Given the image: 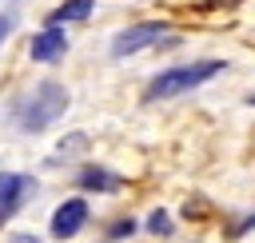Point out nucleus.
I'll use <instances>...</instances> for the list:
<instances>
[{
	"instance_id": "1",
	"label": "nucleus",
	"mask_w": 255,
	"mask_h": 243,
	"mask_svg": "<svg viewBox=\"0 0 255 243\" xmlns=\"http://www.w3.org/2000/svg\"><path fill=\"white\" fill-rule=\"evenodd\" d=\"M72 108V92L60 80H36L28 92H20L8 108V120L16 131L24 135H40L48 127H56L64 120V112Z\"/></svg>"
},
{
	"instance_id": "2",
	"label": "nucleus",
	"mask_w": 255,
	"mask_h": 243,
	"mask_svg": "<svg viewBox=\"0 0 255 243\" xmlns=\"http://www.w3.org/2000/svg\"><path fill=\"white\" fill-rule=\"evenodd\" d=\"M223 68H227V60H191V64H175V68H163V72H155V76L143 84V104L179 100V96H187V92L203 88L207 80H215Z\"/></svg>"
},
{
	"instance_id": "3",
	"label": "nucleus",
	"mask_w": 255,
	"mask_h": 243,
	"mask_svg": "<svg viewBox=\"0 0 255 243\" xmlns=\"http://www.w3.org/2000/svg\"><path fill=\"white\" fill-rule=\"evenodd\" d=\"M167 32H171L167 20H135V24H128V28H120L112 36L108 52H112V60H128V56H139V52L155 48Z\"/></svg>"
},
{
	"instance_id": "4",
	"label": "nucleus",
	"mask_w": 255,
	"mask_h": 243,
	"mask_svg": "<svg viewBox=\"0 0 255 243\" xmlns=\"http://www.w3.org/2000/svg\"><path fill=\"white\" fill-rule=\"evenodd\" d=\"M88 219H92L88 199H84V195H72V199H64V203L52 211V219H48V235H52V239H76V235L88 227Z\"/></svg>"
},
{
	"instance_id": "5",
	"label": "nucleus",
	"mask_w": 255,
	"mask_h": 243,
	"mask_svg": "<svg viewBox=\"0 0 255 243\" xmlns=\"http://www.w3.org/2000/svg\"><path fill=\"white\" fill-rule=\"evenodd\" d=\"M36 195V179L24 171H0V223H8Z\"/></svg>"
},
{
	"instance_id": "6",
	"label": "nucleus",
	"mask_w": 255,
	"mask_h": 243,
	"mask_svg": "<svg viewBox=\"0 0 255 243\" xmlns=\"http://www.w3.org/2000/svg\"><path fill=\"white\" fill-rule=\"evenodd\" d=\"M124 183H128V175H120L108 163H84L76 171V187L84 195H116V191H124Z\"/></svg>"
},
{
	"instance_id": "7",
	"label": "nucleus",
	"mask_w": 255,
	"mask_h": 243,
	"mask_svg": "<svg viewBox=\"0 0 255 243\" xmlns=\"http://www.w3.org/2000/svg\"><path fill=\"white\" fill-rule=\"evenodd\" d=\"M68 32L64 28H52V24H44L32 40H28V60L32 64H60L64 56H68Z\"/></svg>"
},
{
	"instance_id": "8",
	"label": "nucleus",
	"mask_w": 255,
	"mask_h": 243,
	"mask_svg": "<svg viewBox=\"0 0 255 243\" xmlns=\"http://www.w3.org/2000/svg\"><path fill=\"white\" fill-rule=\"evenodd\" d=\"M92 12H96V0H64V4H56V8L44 16V24L68 28V24H84Z\"/></svg>"
},
{
	"instance_id": "9",
	"label": "nucleus",
	"mask_w": 255,
	"mask_h": 243,
	"mask_svg": "<svg viewBox=\"0 0 255 243\" xmlns=\"http://www.w3.org/2000/svg\"><path fill=\"white\" fill-rule=\"evenodd\" d=\"M143 231H147V235H159V239H167V235L175 231V223H171V211H167V207H155V211L143 219Z\"/></svg>"
},
{
	"instance_id": "10",
	"label": "nucleus",
	"mask_w": 255,
	"mask_h": 243,
	"mask_svg": "<svg viewBox=\"0 0 255 243\" xmlns=\"http://www.w3.org/2000/svg\"><path fill=\"white\" fill-rule=\"evenodd\" d=\"M80 151H88V135H84V131H72V135H64V139H60V147H56L52 163H56V159H72V155H80Z\"/></svg>"
},
{
	"instance_id": "11",
	"label": "nucleus",
	"mask_w": 255,
	"mask_h": 243,
	"mask_svg": "<svg viewBox=\"0 0 255 243\" xmlns=\"http://www.w3.org/2000/svg\"><path fill=\"white\" fill-rule=\"evenodd\" d=\"M251 231H255V211H243L239 219H231V223L223 227V239L235 243V239H243V235H251Z\"/></svg>"
},
{
	"instance_id": "12",
	"label": "nucleus",
	"mask_w": 255,
	"mask_h": 243,
	"mask_svg": "<svg viewBox=\"0 0 255 243\" xmlns=\"http://www.w3.org/2000/svg\"><path fill=\"white\" fill-rule=\"evenodd\" d=\"M139 231V223L131 219V215H120V219H112V227H108V239L116 243V239H131Z\"/></svg>"
},
{
	"instance_id": "13",
	"label": "nucleus",
	"mask_w": 255,
	"mask_h": 243,
	"mask_svg": "<svg viewBox=\"0 0 255 243\" xmlns=\"http://www.w3.org/2000/svg\"><path fill=\"white\" fill-rule=\"evenodd\" d=\"M16 32V8H4L0 12V48H4V40Z\"/></svg>"
},
{
	"instance_id": "14",
	"label": "nucleus",
	"mask_w": 255,
	"mask_h": 243,
	"mask_svg": "<svg viewBox=\"0 0 255 243\" xmlns=\"http://www.w3.org/2000/svg\"><path fill=\"white\" fill-rule=\"evenodd\" d=\"M247 104H251V108H255V92H251V96H247Z\"/></svg>"
}]
</instances>
